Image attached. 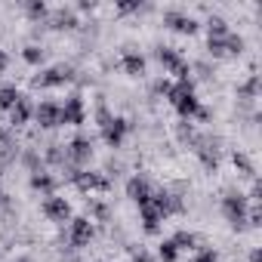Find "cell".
<instances>
[{
  "mask_svg": "<svg viewBox=\"0 0 262 262\" xmlns=\"http://www.w3.org/2000/svg\"><path fill=\"white\" fill-rule=\"evenodd\" d=\"M170 102H173V108L188 120V117H194L198 111H201V102H198V96H194V86L188 83V80H179V83H173V90H170V96H167Z\"/></svg>",
  "mask_w": 262,
  "mask_h": 262,
  "instance_id": "6da1fadb",
  "label": "cell"
},
{
  "mask_svg": "<svg viewBox=\"0 0 262 262\" xmlns=\"http://www.w3.org/2000/svg\"><path fill=\"white\" fill-rule=\"evenodd\" d=\"M247 210H250V204H247L244 194L228 191V194L222 198V213H225V219H228L234 228H244V225H247Z\"/></svg>",
  "mask_w": 262,
  "mask_h": 262,
  "instance_id": "7a4b0ae2",
  "label": "cell"
},
{
  "mask_svg": "<svg viewBox=\"0 0 262 262\" xmlns=\"http://www.w3.org/2000/svg\"><path fill=\"white\" fill-rule=\"evenodd\" d=\"M158 59H161V65H164L167 74H173L176 80H188V62H185L173 47H161V50H158Z\"/></svg>",
  "mask_w": 262,
  "mask_h": 262,
  "instance_id": "3957f363",
  "label": "cell"
},
{
  "mask_svg": "<svg viewBox=\"0 0 262 262\" xmlns=\"http://www.w3.org/2000/svg\"><path fill=\"white\" fill-rule=\"evenodd\" d=\"M93 158V142L86 139V136H77V139H71L68 145H65V164L68 167H83L86 161Z\"/></svg>",
  "mask_w": 262,
  "mask_h": 262,
  "instance_id": "277c9868",
  "label": "cell"
},
{
  "mask_svg": "<svg viewBox=\"0 0 262 262\" xmlns=\"http://www.w3.org/2000/svg\"><path fill=\"white\" fill-rule=\"evenodd\" d=\"M99 126H102V139H105V145H111V148H117V145L123 142L126 129H129V123H126L123 117H108V120H102Z\"/></svg>",
  "mask_w": 262,
  "mask_h": 262,
  "instance_id": "5b68a950",
  "label": "cell"
},
{
  "mask_svg": "<svg viewBox=\"0 0 262 262\" xmlns=\"http://www.w3.org/2000/svg\"><path fill=\"white\" fill-rule=\"evenodd\" d=\"M71 77H74L71 65H56V68H50V71H40V74L34 77V86L50 90V86H62V83H68Z\"/></svg>",
  "mask_w": 262,
  "mask_h": 262,
  "instance_id": "8992f818",
  "label": "cell"
},
{
  "mask_svg": "<svg viewBox=\"0 0 262 262\" xmlns=\"http://www.w3.org/2000/svg\"><path fill=\"white\" fill-rule=\"evenodd\" d=\"M93 234H96V228L90 219H71L68 222V244L71 247H86L93 241Z\"/></svg>",
  "mask_w": 262,
  "mask_h": 262,
  "instance_id": "52a82bcc",
  "label": "cell"
},
{
  "mask_svg": "<svg viewBox=\"0 0 262 262\" xmlns=\"http://www.w3.org/2000/svg\"><path fill=\"white\" fill-rule=\"evenodd\" d=\"M40 210H43V216L53 219V222H68V219H71V207H68V201H65V198H56V194H47Z\"/></svg>",
  "mask_w": 262,
  "mask_h": 262,
  "instance_id": "ba28073f",
  "label": "cell"
},
{
  "mask_svg": "<svg viewBox=\"0 0 262 262\" xmlns=\"http://www.w3.org/2000/svg\"><path fill=\"white\" fill-rule=\"evenodd\" d=\"M164 25L173 28V31H179V34H194L198 31V22L191 16H185V13H176V10L164 13Z\"/></svg>",
  "mask_w": 262,
  "mask_h": 262,
  "instance_id": "9c48e42d",
  "label": "cell"
},
{
  "mask_svg": "<svg viewBox=\"0 0 262 262\" xmlns=\"http://www.w3.org/2000/svg\"><path fill=\"white\" fill-rule=\"evenodd\" d=\"M80 191H108V179L99 176V173H86V170H77V176L71 179Z\"/></svg>",
  "mask_w": 262,
  "mask_h": 262,
  "instance_id": "30bf717a",
  "label": "cell"
},
{
  "mask_svg": "<svg viewBox=\"0 0 262 262\" xmlns=\"http://www.w3.org/2000/svg\"><path fill=\"white\" fill-rule=\"evenodd\" d=\"M126 194L129 198H133L139 207H145V204H151V194H155V188L145 182V179H139V176H133V179H129L126 182Z\"/></svg>",
  "mask_w": 262,
  "mask_h": 262,
  "instance_id": "8fae6325",
  "label": "cell"
},
{
  "mask_svg": "<svg viewBox=\"0 0 262 262\" xmlns=\"http://www.w3.org/2000/svg\"><path fill=\"white\" fill-rule=\"evenodd\" d=\"M34 117H37L40 126H59L62 123V108L56 102H40L37 111H34Z\"/></svg>",
  "mask_w": 262,
  "mask_h": 262,
  "instance_id": "7c38bea8",
  "label": "cell"
},
{
  "mask_svg": "<svg viewBox=\"0 0 262 262\" xmlns=\"http://www.w3.org/2000/svg\"><path fill=\"white\" fill-rule=\"evenodd\" d=\"M62 123H83V102L80 96H71L65 105H62Z\"/></svg>",
  "mask_w": 262,
  "mask_h": 262,
  "instance_id": "4fadbf2b",
  "label": "cell"
},
{
  "mask_svg": "<svg viewBox=\"0 0 262 262\" xmlns=\"http://www.w3.org/2000/svg\"><path fill=\"white\" fill-rule=\"evenodd\" d=\"M123 71L129 77H142L145 74V59L136 56V53H123Z\"/></svg>",
  "mask_w": 262,
  "mask_h": 262,
  "instance_id": "5bb4252c",
  "label": "cell"
},
{
  "mask_svg": "<svg viewBox=\"0 0 262 262\" xmlns=\"http://www.w3.org/2000/svg\"><path fill=\"white\" fill-rule=\"evenodd\" d=\"M28 117H31V105H28V99L22 96V99H19V105L10 111V123H13V126H25V123H28Z\"/></svg>",
  "mask_w": 262,
  "mask_h": 262,
  "instance_id": "9a60e30c",
  "label": "cell"
},
{
  "mask_svg": "<svg viewBox=\"0 0 262 262\" xmlns=\"http://www.w3.org/2000/svg\"><path fill=\"white\" fill-rule=\"evenodd\" d=\"M139 213H142V225H145V231H148V234H155V231H158V225H161V213H158L151 204L139 207Z\"/></svg>",
  "mask_w": 262,
  "mask_h": 262,
  "instance_id": "2e32d148",
  "label": "cell"
},
{
  "mask_svg": "<svg viewBox=\"0 0 262 262\" xmlns=\"http://www.w3.org/2000/svg\"><path fill=\"white\" fill-rule=\"evenodd\" d=\"M50 22H53V28H77V16L71 10H56Z\"/></svg>",
  "mask_w": 262,
  "mask_h": 262,
  "instance_id": "e0dca14e",
  "label": "cell"
},
{
  "mask_svg": "<svg viewBox=\"0 0 262 262\" xmlns=\"http://www.w3.org/2000/svg\"><path fill=\"white\" fill-rule=\"evenodd\" d=\"M19 90L16 86H4V90H0V108H7V111H13L16 105H19Z\"/></svg>",
  "mask_w": 262,
  "mask_h": 262,
  "instance_id": "ac0fdd59",
  "label": "cell"
},
{
  "mask_svg": "<svg viewBox=\"0 0 262 262\" xmlns=\"http://www.w3.org/2000/svg\"><path fill=\"white\" fill-rule=\"evenodd\" d=\"M31 188H37V191H53V176L50 173H43V170H34V176H31Z\"/></svg>",
  "mask_w": 262,
  "mask_h": 262,
  "instance_id": "d6986e66",
  "label": "cell"
},
{
  "mask_svg": "<svg viewBox=\"0 0 262 262\" xmlns=\"http://www.w3.org/2000/svg\"><path fill=\"white\" fill-rule=\"evenodd\" d=\"M228 34H231V31H228L225 19L213 16V19H210V40H222V37H228Z\"/></svg>",
  "mask_w": 262,
  "mask_h": 262,
  "instance_id": "ffe728a7",
  "label": "cell"
},
{
  "mask_svg": "<svg viewBox=\"0 0 262 262\" xmlns=\"http://www.w3.org/2000/svg\"><path fill=\"white\" fill-rule=\"evenodd\" d=\"M256 93H259V77L253 74V77H250V80H247V83L237 90V96H241V99H253Z\"/></svg>",
  "mask_w": 262,
  "mask_h": 262,
  "instance_id": "44dd1931",
  "label": "cell"
},
{
  "mask_svg": "<svg viewBox=\"0 0 262 262\" xmlns=\"http://www.w3.org/2000/svg\"><path fill=\"white\" fill-rule=\"evenodd\" d=\"M173 244H176V247H179V250H191V247H194V244H198V237H194V234H191V231H179V234H176V237H173Z\"/></svg>",
  "mask_w": 262,
  "mask_h": 262,
  "instance_id": "7402d4cb",
  "label": "cell"
},
{
  "mask_svg": "<svg viewBox=\"0 0 262 262\" xmlns=\"http://www.w3.org/2000/svg\"><path fill=\"white\" fill-rule=\"evenodd\" d=\"M158 253H161V259H164V262H176V256H179V247H176L173 241H164Z\"/></svg>",
  "mask_w": 262,
  "mask_h": 262,
  "instance_id": "603a6c76",
  "label": "cell"
},
{
  "mask_svg": "<svg viewBox=\"0 0 262 262\" xmlns=\"http://www.w3.org/2000/svg\"><path fill=\"white\" fill-rule=\"evenodd\" d=\"M22 59H25L28 65H40V62H43V50H40V47H25Z\"/></svg>",
  "mask_w": 262,
  "mask_h": 262,
  "instance_id": "cb8c5ba5",
  "label": "cell"
},
{
  "mask_svg": "<svg viewBox=\"0 0 262 262\" xmlns=\"http://www.w3.org/2000/svg\"><path fill=\"white\" fill-rule=\"evenodd\" d=\"M234 167L241 170V176H253V164L247 161V155H234Z\"/></svg>",
  "mask_w": 262,
  "mask_h": 262,
  "instance_id": "d4e9b609",
  "label": "cell"
},
{
  "mask_svg": "<svg viewBox=\"0 0 262 262\" xmlns=\"http://www.w3.org/2000/svg\"><path fill=\"white\" fill-rule=\"evenodd\" d=\"M28 16L31 19H43L47 16V4H37V0H34V4H28Z\"/></svg>",
  "mask_w": 262,
  "mask_h": 262,
  "instance_id": "484cf974",
  "label": "cell"
},
{
  "mask_svg": "<svg viewBox=\"0 0 262 262\" xmlns=\"http://www.w3.org/2000/svg\"><path fill=\"white\" fill-rule=\"evenodd\" d=\"M191 262H216V256H213L210 250H204V253H198V256H194Z\"/></svg>",
  "mask_w": 262,
  "mask_h": 262,
  "instance_id": "4316f807",
  "label": "cell"
},
{
  "mask_svg": "<svg viewBox=\"0 0 262 262\" xmlns=\"http://www.w3.org/2000/svg\"><path fill=\"white\" fill-rule=\"evenodd\" d=\"M7 62H10V59H7V53H4V50H0V74H4V71H7Z\"/></svg>",
  "mask_w": 262,
  "mask_h": 262,
  "instance_id": "83f0119b",
  "label": "cell"
},
{
  "mask_svg": "<svg viewBox=\"0 0 262 262\" xmlns=\"http://www.w3.org/2000/svg\"><path fill=\"white\" fill-rule=\"evenodd\" d=\"M133 262H151V256H148V253H136Z\"/></svg>",
  "mask_w": 262,
  "mask_h": 262,
  "instance_id": "f1b7e54d",
  "label": "cell"
},
{
  "mask_svg": "<svg viewBox=\"0 0 262 262\" xmlns=\"http://www.w3.org/2000/svg\"><path fill=\"white\" fill-rule=\"evenodd\" d=\"M250 262H262V250H253L250 253Z\"/></svg>",
  "mask_w": 262,
  "mask_h": 262,
  "instance_id": "f546056e",
  "label": "cell"
},
{
  "mask_svg": "<svg viewBox=\"0 0 262 262\" xmlns=\"http://www.w3.org/2000/svg\"><path fill=\"white\" fill-rule=\"evenodd\" d=\"M19 262H25V259H19Z\"/></svg>",
  "mask_w": 262,
  "mask_h": 262,
  "instance_id": "4dcf8cb0",
  "label": "cell"
}]
</instances>
